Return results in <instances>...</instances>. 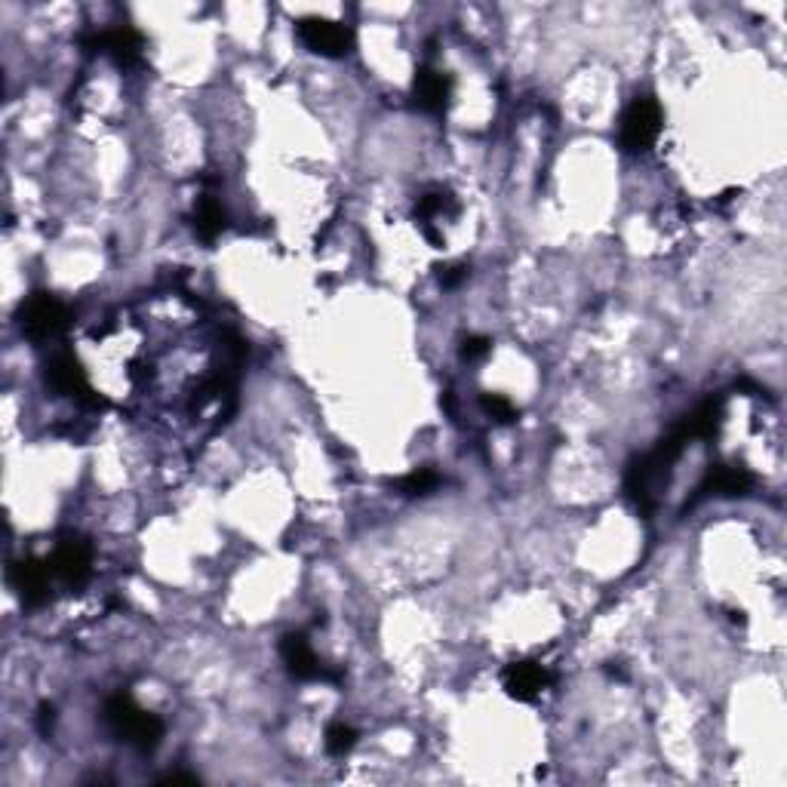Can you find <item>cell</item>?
I'll return each mask as SVG.
<instances>
[{"label": "cell", "instance_id": "52a82bcc", "mask_svg": "<svg viewBox=\"0 0 787 787\" xmlns=\"http://www.w3.org/2000/svg\"><path fill=\"white\" fill-rule=\"evenodd\" d=\"M296 31H299V41L323 59H345L354 50V31L332 19H302Z\"/></svg>", "mask_w": 787, "mask_h": 787}, {"label": "cell", "instance_id": "2e32d148", "mask_svg": "<svg viewBox=\"0 0 787 787\" xmlns=\"http://www.w3.org/2000/svg\"><path fill=\"white\" fill-rule=\"evenodd\" d=\"M323 745H327V754H332V757H345L358 745V733L351 726H345V723H332L330 729H327V742Z\"/></svg>", "mask_w": 787, "mask_h": 787}, {"label": "cell", "instance_id": "d6986e66", "mask_svg": "<svg viewBox=\"0 0 787 787\" xmlns=\"http://www.w3.org/2000/svg\"><path fill=\"white\" fill-rule=\"evenodd\" d=\"M468 277V268L465 265H453V268H446V271H441V280L443 287H458L462 280Z\"/></svg>", "mask_w": 787, "mask_h": 787}, {"label": "cell", "instance_id": "8992f818", "mask_svg": "<svg viewBox=\"0 0 787 787\" xmlns=\"http://www.w3.org/2000/svg\"><path fill=\"white\" fill-rule=\"evenodd\" d=\"M46 385L53 387L55 394H65L71 401L83 403V406H99L96 387L90 385V375L83 370V363L74 354H55L46 363Z\"/></svg>", "mask_w": 787, "mask_h": 787}, {"label": "cell", "instance_id": "7a4b0ae2", "mask_svg": "<svg viewBox=\"0 0 787 787\" xmlns=\"http://www.w3.org/2000/svg\"><path fill=\"white\" fill-rule=\"evenodd\" d=\"M71 320H74L71 308L65 302H59L53 292H34L19 308V327L34 342H46V339L62 335L71 327Z\"/></svg>", "mask_w": 787, "mask_h": 787}, {"label": "cell", "instance_id": "ac0fdd59", "mask_svg": "<svg viewBox=\"0 0 787 787\" xmlns=\"http://www.w3.org/2000/svg\"><path fill=\"white\" fill-rule=\"evenodd\" d=\"M489 345L493 342L486 335H465L462 345H458V358L465 360V363H477V360L489 354Z\"/></svg>", "mask_w": 787, "mask_h": 787}, {"label": "cell", "instance_id": "5bb4252c", "mask_svg": "<svg viewBox=\"0 0 787 787\" xmlns=\"http://www.w3.org/2000/svg\"><path fill=\"white\" fill-rule=\"evenodd\" d=\"M453 207H456L453 194L446 191V188H434V191L422 194V197H418V204H415V219L422 221V225H428L434 216L449 213Z\"/></svg>", "mask_w": 787, "mask_h": 787}, {"label": "cell", "instance_id": "7c38bea8", "mask_svg": "<svg viewBox=\"0 0 787 787\" xmlns=\"http://www.w3.org/2000/svg\"><path fill=\"white\" fill-rule=\"evenodd\" d=\"M449 96H453V81L437 69H418L415 71L413 81V99L415 105L428 114H441L449 105Z\"/></svg>", "mask_w": 787, "mask_h": 787}, {"label": "cell", "instance_id": "e0dca14e", "mask_svg": "<svg viewBox=\"0 0 787 787\" xmlns=\"http://www.w3.org/2000/svg\"><path fill=\"white\" fill-rule=\"evenodd\" d=\"M480 406L486 410V415H493L501 425H511L514 418H517L514 403L508 401V397H501V394H484V397H480Z\"/></svg>", "mask_w": 787, "mask_h": 787}, {"label": "cell", "instance_id": "9c48e42d", "mask_svg": "<svg viewBox=\"0 0 787 787\" xmlns=\"http://www.w3.org/2000/svg\"><path fill=\"white\" fill-rule=\"evenodd\" d=\"M551 671L539 662H514L501 674V686L511 695L514 702H532L539 698L541 690L551 686Z\"/></svg>", "mask_w": 787, "mask_h": 787}, {"label": "cell", "instance_id": "ba28073f", "mask_svg": "<svg viewBox=\"0 0 787 787\" xmlns=\"http://www.w3.org/2000/svg\"><path fill=\"white\" fill-rule=\"evenodd\" d=\"M280 659H283V664H287V671H290L292 677L302 680V683H311V680L335 683V680H339V674H332V671L323 667V662L314 655V650H311V643H308V636L304 634L283 636V640H280Z\"/></svg>", "mask_w": 787, "mask_h": 787}, {"label": "cell", "instance_id": "ffe728a7", "mask_svg": "<svg viewBox=\"0 0 787 787\" xmlns=\"http://www.w3.org/2000/svg\"><path fill=\"white\" fill-rule=\"evenodd\" d=\"M53 723H55L53 705H41V711H38V729H41V735H50Z\"/></svg>", "mask_w": 787, "mask_h": 787}, {"label": "cell", "instance_id": "30bf717a", "mask_svg": "<svg viewBox=\"0 0 787 787\" xmlns=\"http://www.w3.org/2000/svg\"><path fill=\"white\" fill-rule=\"evenodd\" d=\"M754 486V474L745 468H729V465H717L705 474V480L698 484L695 489V498L690 501V508H695L698 501H705L711 496L719 498H735V496H747Z\"/></svg>", "mask_w": 787, "mask_h": 787}, {"label": "cell", "instance_id": "44dd1931", "mask_svg": "<svg viewBox=\"0 0 787 787\" xmlns=\"http://www.w3.org/2000/svg\"><path fill=\"white\" fill-rule=\"evenodd\" d=\"M160 785H197V775H185V773H173L160 778Z\"/></svg>", "mask_w": 787, "mask_h": 787}, {"label": "cell", "instance_id": "4fadbf2b", "mask_svg": "<svg viewBox=\"0 0 787 787\" xmlns=\"http://www.w3.org/2000/svg\"><path fill=\"white\" fill-rule=\"evenodd\" d=\"M225 225H228L225 209H221L213 197H204L200 207H197V213H194V231H197V237L207 240V244H213V240L225 231Z\"/></svg>", "mask_w": 787, "mask_h": 787}, {"label": "cell", "instance_id": "5b68a950", "mask_svg": "<svg viewBox=\"0 0 787 787\" xmlns=\"http://www.w3.org/2000/svg\"><path fill=\"white\" fill-rule=\"evenodd\" d=\"M659 133H662V108H659V102L652 96L634 99L622 114V130H619L624 152H650Z\"/></svg>", "mask_w": 787, "mask_h": 787}, {"label": "cell", "instance_id": "277c9868", "mask_svg": "<svg viewBox=\"0 0 787 787\" xmlns=\"http://www.w3.org/2000/svg\"><path fill=\"white\" fill-rule=\"evenodd\" d=\"M46 563L55 581H62L65 588H83L93 576V545L77 532H69L55 541Z\"/></svg>", "mask_w": 787, "mask_h": 787}, {"label": "cell", "instance_id": "3957f363", "mask_svg": "<svg viewBox=\"0 0 787 787\" xmlns=\"http://www.w3.org/2000/svg\"><path fill=\"white\" fill-rule=\"evenodd\" d=\"M81 43L83 50H90V53L108 55L117 69H138L142 59H145V38L130 25L90 31V34H83Z\"/></svg>", "mask_w": 787, "mask_h": 787}, {"label": "cell", "instance_id": "8fae6325", "mask_svg": "<svg viewBox=\"0 0 787 787\" xmlns=\"http://www.w3.org/2000/svg\"><path fill=\"white\" fill-rule=\"evenodd\" d=\"M50 579H53L50 563H41V560H34V557H25V560H19V563L10 567V581H13V588L19 591V597L25 600L28 607H41V603H46V597H50Z\"/></svg>", "mask_w": 787, "mask_h": 787}, {"label": "cell", "instance_id": "6da1fadb", "mask_svg": "<svg viewBox=\"0 0 787 787\" xmlns=\"http://www.w3.org/2000/svg\"><path fill=\"white\" fill-rule=\"evenodd\" d=\"M102 717H105V726H108L111 733L130 747L142 750V754H152L164 742V723H160V717L152 714V711H145V707H138L124 692L111 695L108 702H105Z\"/></svg>", "mask_w": 787, "mask_h": 787}, {"label": "cell", "instance_id": "9a60e30c", "mask_svg": "<svg viewBox=\"0 0 787 787\" xmlns=\"http://www.w3.org/2000/svg\"><path fill=\"white\" fill-rule=\"evenodd\" d=\"M397 489H401L403 496H410V498H415V496H431L437 486H441V477L434 474L431 468H415L413 474H406V477H401L397 480Z\"/></svg>", "mask_w": 787, "mask_h": 787}]
</instances>
